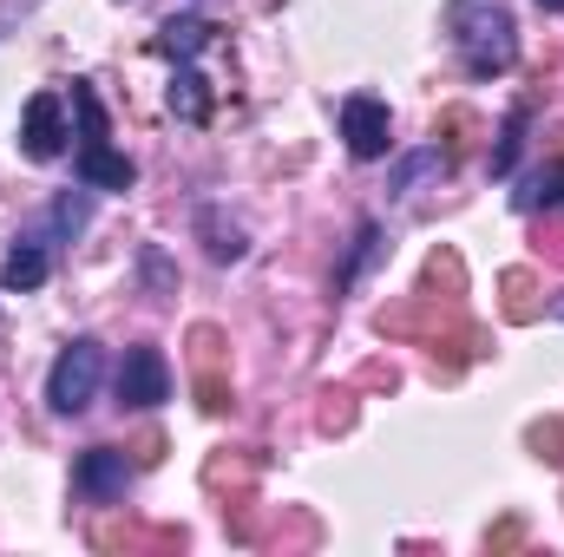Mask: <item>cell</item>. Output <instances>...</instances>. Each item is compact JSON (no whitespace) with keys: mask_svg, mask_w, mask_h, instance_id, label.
<instances>
[{"mask_svg":"<svg viewBox=\"0 0 564 557\" xmlns=\"http://www.w3.org/2000/svg\"><path fill=\"white\" fill-rule=\"evenodd\" d=\"M112 394H119V407H164L171 401V368H164V354L158 348H126V361H119V374H112Z\"/></svg>","mask_w":564,"mask_h":557,"instance_id":"obj_3","label":"cell"},{"mask_svg":"<svg viewBox=\"0 0 564 557\" xmlns=\"http://www.w3.org/2000/svg\"><path fill=\"white\" fill-rule=\"evenodd\" d=\"M86 210H93L86 197H59L53 204V230H86Z\"/></svg>","mask_w":564,"mask_h":557,"instance_id":"obj_14","label":"cell"},{"mask_svg":"<svg viewBox=\"0 0 564 557\" xmlns=\"http://www.w3.org/2000/svg\"><path fill=\"white\" fill-rule=\"evenodd\" d=\"M204 40H210V26H204L197 13H184V20H164V40H158V53H171V59H191V53H204Z\"/></svg>","mask_w":564,"mask_h":557,"instance_id":"obj_10","label":"cell"},{"mask_svg":"<svg viewBox=\"0 0 564 557\" xmlns=\"http://www.w3.org/2000/svg\"><path fill=\"white\" fill-rule=\"evenodd\" d=\"M46 270H53V263H46V243H33V237H26V243H13V250H7L0 282H7V288H40Z\"/></svg>","mask_w":564,"mask_h":557,"instance_id":"obj_9","label":"cell"},{"mask_svg":"<svg viewBox=\"0 0 564 557\" xmlns=\"http://www.w3.org/2000/svg\"><path fill=\"white\" fill-rule=\"evenodd\" d=\"M73 485H79L86 499H126V485H132V459H126L119 446H93V452H79Z\"/></svg>","mask_w":564,"mask_h":557,"instance_id":"obj_6","label":"cell"},{"mask_svg":"<svg viewBox=\"0 0 564 557\" xmlns=\"http://www.w3.org/2000/svg\"><path fill=\"white\" fill-rule=\"evenodd\" d=\"M558 190H564V164H545V171H532V177L512 190V204H519V210H545V204H558Z\"/></svg>","mask_w":564,"mask_h":557,"instance_id":"obj_11","label":"cell"},{"mask_svg":"<svg viewBox=\"0 0 564 557\" xmlns=\"http://www.w3.org/2000/svg\"><path fill=\"white\" fill-rule=\"evenodd\" d=\"M171 112L184 125H204L210 119V86H204V73L191 59H177V73H171Z\"/></svg>","mask_w":564,"mask_h":557,"instance_id":"obj_8","label":"cell"},{"mask_svg":"<svg viewBox=\"0 0 564 557\" xmlns=\"http://www.w3.org/2000/svg\"><path fill=\"white\" fill-rule=\"evenodd\" d=\"M66 99L59 92H33L26 99V112H20V151L33 157V164H53L59 151H66Z\"/></svg>","mask_w":564,"mask_h":557,"instance_id":"obj_4","label":"cell"},{"mask_svg":"<svg viewBox=\"0 0 564 557\" xmlns=\"http://www.w3.org/2000/svg\"><path fill=\"white\" fill-rule=\"evenodd\" d=\"M99 381H106V348L93 335H79V341L59 348V361L46 374V407L53 414H86L93 394H99Z\"/></svg>","mask_w":564,"mask_h":557,"instance_id":"obj_2","label":"cell"},{"mask_svg":"<svg viewBox=\"0 0 564 557\" xmlns=\"http://www.w3.org/2000/svg\"><path fill=\"white\" fill-rule=\"evenodd\" d=\"M519 132H525V112H512V119H506V139H499V151H492V171H499V177H506V171H512V157H519Z\"/></svg>","mask_w":564,"mask_h":557,"instance_id":"obj_13","label":"cell"},{"mask_svg":"<svg viewBox=\"0 0 564 557\" xmlns=\"http://www.w3.org/2000/svg\"><path fill=\"white\" fill-rule=\"evenodd\" d=\"M539 7H545V13H564V0H539Z\"/></svg>","mask_w":564,"mask_h":557,"instance_id":"obj_15","label":"cell"},{"mask_svg":"<svg viewBox=\"0 0 564 557\" xmlns=\"http://www.w3.org/2000/svg\"><path fill=\"white\" fill-rule=\"evenodd\" d=\"M197 223H204V237H210V256H217V263H237V256H243V250H250V243H243V230H237V223H230V230H224V223H217V210H204V217H197Z\"/></svg>","mask_w":564,"mask_h":557,"instance_id":"obj_12","label":"cell"},{"mask_svg":"<svg viewBox=\"0 0 564 557\" xmlns=\"http://www.w3.org/2000/svg\"><path fill=\"white\" fill-rule=\"evenodd\" d=\"M79 177L93 184V190H132V177H139V164L126 157V151H112V144H79Z\"/></svg>","mask_w":564,"mask_h":557,"instance_id":"obj_7","label":"cell"},{"mask_svg":"<svg viewBox=\"0 0 564 557\" xmlns=\"http://www.w3.org/2000/svg\"><path fill=\"white\" fill-rule=\"evenodd\" d=\"M446 26H453V46H459V59H466L473 79L512 73V59H519V20H512L506 0H453Z\"/></svg>","mask_w":564,"mask_h":557,"instance_id":"obj_1","label":"cell"},{"mask_svg":"<svg viewBox=\"0 0 564 557\" xmlns=\"http://www.w3.org/2000/svg\"><path fill=\"white\" fill-rule=\"evenodd\" d=\"M341 139H348V151H355L361 164L388 157V151H394V119H388V106L368 99V92H355V99L341 106Z\"/></svg>","mask_w":564,"mask_h":557,"instance_id":"obj_5","label":"cell"}]
</instances>
